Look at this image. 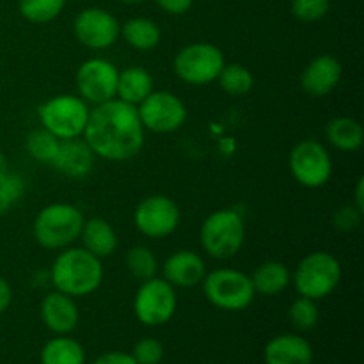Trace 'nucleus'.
Wrapping results in <instances>:
<instances>
[{
  "mask_svg": "<svg viewBox=\"0 0 364 364\" xmlns=\"http://www.w3.org/2000/svg\"><path fill=\"white\" fill-rule=\"evenodd\" d=\"M290 173L299 185L320 188L333 176V159L322 142L306 139L294 146L288 159Z\"/></svg>",
  "mask_w": 364,
  "mask_h": 364,
  "instance_id": "9d476101",
  "label": "nucleus"
},
{
  "mask_svg": "<svg viewBox=\"0 0 364 364\" xmlns=\"http://www.w3.org/2000/svg\"><path fill=\"white\" fill-rule=\"evenodd\" d=\"M13 302V291H11L9 283L0 276V313L7 311Z\"/></svg>",
  "mask_w": 364,
  "mask_h": 364,
  "instance_id": "e433bc0d",
  "label": "nucleus"
},
{
  "mask_svg": "<svg viewBox=\"0 0 364 364\" xmlns=\"http://www.w3.org/2000/svg\"><path fill=\"white\" fill-rule=\"evenodd\" d=\"M144 132L137 107L114 98L91 109L82 137L100 159L127 162L144 148Z\"/></svg>",
  "mask_w": 364,
  "mask_h": 364,
  "instance_id": "f257e3e1",
  "label": "nucleus"
},
{
  "mask_svg": "<svg viewBox=\"0 0 364 364\" xmlns=\"http://www.w3.org/2000/svg\"><path fill=\"white\" fill-rule=\"evenodd\" d=\"M25 194V181L18 174L9 173L0 180V215L7 212L14 203L20 201Z\"/></svg>",
  "mask_w": 364,
  "mask_h": 364,
  "instance_id": "2f4dec72",
  "label": "nucleus"
},
{
  "mask_svg": "<svg viewBox=\"0 0 364 364\" xmlns=\"http://www.w3.org/2000/svg\"><path fill=\"white\" fill-rule=\"evenodd\" d=\"M80 240L82 247L100 259L109 258L117 249L116 231L110 226L109 220L102 219V217H92V219L84 220Z\"/></svg>",
  "mask_w": 364,
  "mask_h": 364,
  "instance_id": "aec40b11",
  "label": "nucleus"
},
{
  "mask_svg": "<svg viewBox=\"0 0 364 364\" xmlns=\"http://www.w3.org/2000/svg\"><path fill=\"white\" fill-rule=\"evenodd\" d=\"M153 91H155L153 77L146 68L128 66L123 71H119L116 98L121 100V102L137 107Z\"/></svg>",
  "mask_w": 364,
  "mask_h": 364,
  "instance_id": "412c9836",
  "label": "nucleus"
},
{
  "mask_svg": "<svg viewBox=\"0 0 364 364\" xmlns=\"http://www.w3.org/2000/svg\"><path fill=\"white\" fill-rule=\"evenodd\" d=\"M199 240L208 256L230 259L240 252L245 242V223L233 208H220L210 213L201 224Z\"/></svg>",
  "mask_w": 364,
  "mask_h": 364,
  "instance_id": "20e7f679",
  "label": "nucleus"
},
{
  "mask_svg": "<svg viewBox=\"0 0 364 364\" xmlns=\"http://www.w3.org/2000/svg\"><path fill=\"white\" fill-rule=\"evenodd\" d=\"M164 354H166V348H164L162 341L156 338H142L132 350V355L137 364H160Z\"/></svg>",
  "mask_w": 364,
  "mask_h": 364,
  "instance_id": "473e14b6",
  "label": "nucleus"
},
{
  "mask_svg": "<svg viewBox=\"0 0 364 364\" xmlns=\"http://www.w3.org/2000/svg\"><path fill=\"white\" fill-rule=\"evenodd\" d=\"M73 34L89 50H105L119 39L121 23L102 7H87L75 16Z\"/></svg>",
  "mask_w": 364,
  "mask_h": 364,
  "instance_id": "4468645a",
  "label": "nucleus"
},
{
  "mask_svg": "<svg viewBox=\"0 0 364 364\" xmlns=\"http://www.w3.org/2000/svg\"><path fill=\"white\" fill-rule=\"evenodd\" d=\"M7 174H9V162H7L6 155L0 151V180H4Z\"/></svg>",
  "mask_w": 364,
  "mask_h": 364,
  "instance_id": "58836bf2",
  "label": "nucleus"
},
{
  "mask_svg": "<svg viewBox=\"0 0 364 364\" xmlns=\"http://www.w3.org/2000/svg\"><path fill=\"white\" fill-rule=\"evenodd\" d=\"M39 313L46 329L57 336L73 333L80 320V311L75 299L57 290L43 297Z\"/></svg>",
  "mask_w": 364,
  "mask_h": 364,
  "instance_id": "dca6fc26",
  "label": "nucleus"
},
{
  "mask_svg": "<svg viewBox=\"0 0 364 364\" xmlns=\"http://www.w3.org/2000/svg\"><path fill=\"white\" fill-rule=\"evenodd\" d=\"M352 205H354L359 212L364 213V180L363 178H359L358 185H355V198Z\"/></svg>",
  "mask_w": 364,
  "mask_h": 364,
  "instance_id": "4c0bfd02",
  "label": "nucleus"
},
{
  "mask_svg": "<svg viewBox=\"0 0 364 364\" xmlns=\"http://www.w3.org/2000/svg\"><path fill=\"white\" fill-rule=\"evenodd\" d=\"M363 220V213L355 208L354 205L343 206V208L338 210L334 213V228H338L340 231H354L355 228H359Z\"/></svg>",
  "mask_w": 364,
  "mask_h": 364,
  "instance_id": "72a5a7b5",
  "label": "nucleus"
},
{
  "mask_svg": "<svg viewBox=\"0 0 364 364\" xmlns=\"http://www.w3.org/2000/svg\"><path fill=\"white\" fill-rule=\"evenodd\" d=\"M180 206L164 194H153L142 199L134 213V224L139 233L153 240L173 235L180 226Z\"/></svg>",
  "mask_w": 364,
  "mask_h": 364,
  "instance_id": "f8f14e48",
  "label": "nucleus"
},
{
  "mask_svg": "<svg viewBox=\"0 0 364 364\" xmlns=\"http://www.w3.org/2000/svg\"><path fill=\"white\" fill-rule=\"evenodd\" d=\"M341 73H343V68L336 57L329 53L315 57L306 64L301 73L302 91L311 98H323L338 87Z\"/></svg>",
  "mask_w": 364,
  "mask_h": 364,
  "instance_id": "2eb2a0df",
  "label": "nucleus"
},
{
  "mask_svg": "<svg viewBox=\"0 0 364 364\" xmlns=\"http://www.w3.org/2000/svg\"><path fill=\"white\" fill-rule=\"evenodd\" d=\"M66 0H18L21 16L31 23H48L63 13Z\"/></svg>",
  "mask_w": 364,
  "mask_h": 364,
  "instance_id": "cd10ccee",
  "label": "nucleus"
},
{
  "mask_svg": "<svg viewBox=\"0 0 364 364\" xmlns=\"http://www.w3.org/2000/svg\"><path fill=\"white\" fill-rule=\"evenodd\" d=\"M95 160L96 155L84 137H77L59 142L55 159L50 166L68 178H85L95 167Z\"/></svg>",
  "mask_w": 364,
  "mask_h": 364,
  "instance_id": "f3484780",
  "label": "nucleus"
},
{
  "mask_svg": "<svg viewBox=\"0 0 364 364\" xmlns=\"http://www.w3.org/2000/svg\"><path fill=\"white\" fill-rule=\"evenodd\" d=\"M326 137L338 151L354 153L364 142V128L358 119L348 116L333 117L326 127Z\"/></svg>",
  "mask_w": 364,
  "mask_h": 364,
  "instance_id": "4be33fe9",
  "label": "nucleus"
},
{
  "mask_svg": "<svg viewBox=\"0 0 364 364\" xmlns=\"http://www.w3.org/2000/svg\"><path fill=\"white\" fill-rule=\"evenodd\" d=\"M201 284L210 304L223 311H244L256 297L251 276L235 269L212 270Z\"/></svg>",
  "mask_w": 364,
  "mask_h": 364,
  "instance_id": "0eeeda50",
  "label": "nucleus"
},
{
  "mask_svg": "<svg viewBox=\"0 0 364 364\" xmlns=\"http://www.w3.org/2000/svg\"><path fill=\"white\" fill-rule=\"evenodd\" d=\"M119 70L102 57H92L80 64L75 75L77 89L85 103L100 105L116 98Z\"/></svg>",
  "mask_w": 364,
  "mask_h": 364,
  "instance_id": "ddd939ff",
  "label": "nucleus"
},
{
  "mask_svg": "<svg viewBox=\"0 0 364 364\" xmlns=\"http://www.w3.org/2000/svg\"><path fill=\"white\" fill-rule=\"evenodd\" d=\"M84 213L71 203H52L39 210L32 224V233L41 247L60 251L80 238Z\"/></svg>",
  "mask_w": 364,
  "mask_h": 364,
  "instance_id": "7ed1b4c3",
  "label": "nucleus"
},
{
  "mask_svg": "<svg viewBox=\"0 0 364 364\" xmlns=\"http://www.w3.org/2000/svg\"><path fill=\"white\" fill-rule=\"evenodd\" d=\"M267 364H313V347L299 334L274 336L263 350Z\"/></svg>",
  "mask_w": 364,
  "mask_h": 364,
  "instance_id": "6ab92c4d",
  "label": "nucleus"
},
{
  "mask_svg": "<svg viewBox=\"0 0 364 364\" xmlns=\"http://www.w3.org/2000/svg\"><path fill=\"white\" fill-rule=\"evenodd\" d=\"M119 2L128 4V6H135V4H142V2H146V0H119Z\"/></svg>",
  "mask_w": 364,
  "mask_h": 364,
  "instance_id": "ea45409f",
  "label": "nucleus"
},
{
  "mask_svg": "<svg viewBox=\"0 0 364 364\" xmlns=\"http://www.w3.org/2000/svg\"><path fill=\"white\" fill-rule=\"evenodd\" d=\"M92 364H137L134 355L127 352H107V354L98 355Z\"/></svg>",
  "mask_w": 364,
  "mask_h": 364,
  "instance_id": "c9c22d12",
  "label": "nucleus"
},
{
  "mask_svg": "<svg viewBox=\"0 0 364 364\" xmlns=\"http://www.w3.org/2000/svg\"><path fill=\"white\" fill-rule=\"evenodd\" d=\"M341 281V263L326 251L309 252L299 262L294 272V287L301 297L322 301L329 297Z\"/></svg>",
  "mask_w": 364,
  "mask_h": 364,
  "instance_id": "39448f33",
  "label": "nucleus"
},
{
  "mask_svg": "<svg viewBox=\"0 0 364 364\" xmlns=\"http://www.w3.org/2000/svg\"><path fill=\"white\" fill-rule=\"evenodd\" d=\"M144 130L153 134H173L187 121V107L174 92L153 91L137 105Z\"/></svg>",
  "mask_w": 364,
  "mask_h": 364,
  "instance_id": "9b49d317",
  "label": "nucleus"
},
{
  "mask_svg": "<svg viewBox=\"0 0 364 364\" xmlns=\"http://www.w3.org/2000/svg\"><path fill=\"white\" fill-rule=\"evenodd\" d=\"M331 0H291L290 9L297 20L304 23L318 21L329 13Z\"/></svg>",
  "mask_w": 364,
  "mask_h": 364,
  "instance_id": "7c9ffc66",
  "label": "nucleus"
},
{
  "mask_svg": "<svg viewBox=\"0 0 364 364\" xmlns=\"http://www.w3.org/2000/svg\"><path fill=\"white\" fill-rule=\"evenodd\" d=\"M251 283L256 295L274 297L290 287L291 272L284 263L265 262L252 272Z\"/></svg>",
  "mask_w": 364,
  "mask_h": 364,
  "instance_id": "5701e85b",
  "label": "nucleus"
},
{
  "mask_svg": "<svg viewBox=\"0 0 364 364\" xmlns=\"http://www.w3.org/2000/svg\"><path fill=\"white\" fill-rule=\"evenodd\" d=\"M215 82H219L220 89L226 95L238 98V96H245L251 91L252 85H255V77L242 64H224Z\"/></svg>",
  "mask_w": 364,
  "mask_h": 364,
  "instance_id": "bb28decb",
  "label": "nucleus"
},
{
  "mask_svg": "<svg viewBox=\"0 0 364 364\" xmlns=\"http://www.w3.org/2000/svg\"><path fill=\"white\" fill-rule=\"evenodd\" d=\"M124 265H127L130 276L139 283L151 279L159 272L156 256L146 245H134V247L128 249L127 256H124Z\"/></svg>",
  "mask_w": 364,
  "mask_h": 364,
  "instance_id": "a878e982",
  "label": "nucleus"
},
{
  "mask_svg": "<svg viewBox=\"0 0 364 364\" xmlns=\"http://www.w3.org/2000/svg\"><path fill=\"white\" fill-rule=\"evenodd\" d=\"M127 45H130L134 50L148 52L159 46L162 39V31L153 20L144 16H135L124 21L121 25V34Z\"/></svg>",
  "mask_w": 364,
  "mask_h": 364,
  "instance_id": "b1692460",
  "label": "nucleus"
},
{
  "mask_svg": "<svg viewBox=\"0 0 364 364\" xmlns=\"http://www.w3.org/2000/svg\"><path fill=\"white\" fill-rule=\"evenodd\" d=\"M226 64L224 53L212 43H192L174 55L173 70L188 85H206L217 80Z\"/></svg>",
  "mask_w": 364,
  "mask_h": 364,
  "instance_id": "6e6552de",
  "label": "nucleus"
},
{
  "mask_svg": "<svg viewBox=\"0 0 364 364\" xmlns=\"http://www.w3.org/2000/svg\"><path fill=\"white\" fill-rule=\"evenodd\" d=\"M164 279L174 288H192L203 283L206 276L205 259L192 251H176L164 262Z\"/></svg>",
  "mask_w": 364,
  "mask_h": 364,
  "instance_id": "a211bd4d",
  "label": "nucleus"
},
{
  "mask_svg": "<svg viewBox=\"0 0 364 364\" xmlns=\"http://www.w3.org/2000/svg\"><path fill=\"white\" fill-rule=\"evenodd\" d=\"M288 318L299 331H311L318 326L320 309L316 301L299 295L288 309Z\"/></svg>",
  "mask_w": 364,
  "mask_h": 364,
  "instance_id": "c756f323",
  "label": "nucleus"
},
{
  "mask_svg": "<svg viewBox=\"0 0 364 364\" xmlns=\"http://www.w3.org/2000/svg\"><path fill=\"white\" fill-rule=\"evenodd\" d=\"M155 2L159 4V7L164 13L180 16V14H185L187 11H191L194 0H155Z\"/></svg>",
  "mask_w": 364,
  "mask_h": 364,
  "instance_id": "f704fd0d",
  "label": "nucleus"
},
{
  "mask_svg": "<svg viewBox=\"0 0 364 364\" xmlns=\"http://www.w3.org/2000/svg\"><path fill=\"white\" fill-rule=\"evenodd\" d=\"M178 309L176 288L164 277L142 281L134 297V313L146 327L166 326Z\"/></svg>",
  "mask_w": 364,
  "mask_h": 364,
  "instance_id": "1a4fd4ad",
  "label": "nucleus"
},
{
  "mask_svg": "<svg viewBox=\"0 0 364 364\" xmlns=\"http://www.w3.org/2000/svg\"><path fill=\"white\" fill-rule=\"evenodd\" d=\"M91 109L87 103L75 95H57L41 103L38 109V117L41 127L59 141L82 137L87 124Z\"/></svg>",
  "mask_w": 364,
  "mask_h": 364,
  "instance_id": "423d86ee",
  "label": "nucleus"
},
{
  "mask_svg": "<svg viewBox=\"0 0 364 364\" xmlns=\"http://www.w3.org/2000/svg\"><path fill=\"white\" fill-rule=\"evenodd\" d=\"M41 364H85V350L68 334L55 336L41 348Z\"/></svg>",
  "mask_w": 364,
  "mask_h": 364,
  "instance_id": "393cba45",
  "label": "nucleus"
},
{
  "mask_svg": "<svg viewBox=\"0 0 364 364\" xmlns=\"http://www.w3.org/2000/svg\"><path fill=\"white\" fill-rule=\"evenodd\" d=\"M59 139L50 134L46 128H36L27 137V151L34 160L41 164H52L55 153L59 149Z\"/></svg>",
  "mask_w": 364,
  "mask_h": 364,
  "instance_id": "c85d7f7f",
  "label": "nucleus"
},
{
  "mask_svg": "<svg viewBox=\"0 0 364 364\" xmlns=\"http://www.w3.org/2000/svg\"><path fill=\"white\" fill-rule=\"evenodd\" d=\"M60 251L50 270L55 290L73 299L95 294L103 281L102 259L84 247H66Z\"/></svg>",
  "mask_w": 364,
  "mask_h": 364,
  "instance_id": "f03ea898",
  "label": "nucleus"
}]
</instances>
